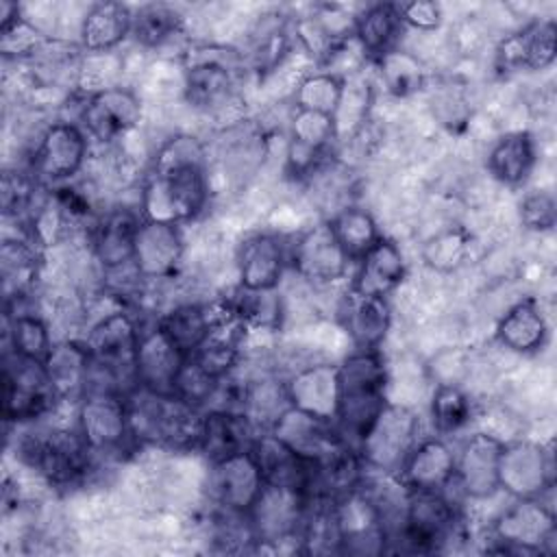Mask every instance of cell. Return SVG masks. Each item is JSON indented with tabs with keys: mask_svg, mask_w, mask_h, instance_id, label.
<instances>
[{
	"mask_svg": "<svg viewBox=\"0 0 557 557\" xmlns=\"http://www.w3.org/2000/svg\"><path fill=\"white\" fill-rule=\"evenodd\" d=\"M59 400L46 366L9 350L2 363V418L28 422L41 418Z\"/></svg>",
	"mask_w": 557,
	"mask_h": 557,
	"instance_id": "obj_9",
	"label": "cell"
},
{
	"mask_svg": "<svg viewBox=\"0 0 557 557\" xmlns=\"http://www.w3.org/2000/svg\"><path fill=\"white\" fill-rule=\"evenodd\" d=\"M307 505L309 496L305 492L265 483L246 513L255 542L278 546L281 542L298 540Z\"/></svg>",
	"mask_w": 557,
	"mask_h": 557,
	"instance_id": "obj_12",
	"label": "cell"
},
{
	"mask_svg": "<svg viewBox=\"0 0 557 557\" xmlns=\"http://www.w3.org/2000/svg\"><path fill=\"white\" fill-rule=\"evenodd\" d=\"M557 220V209H555V196L544 189L529 191L522 202H520V222L529 231H550Z\"/></svg>",
	"mask_w": 557,
	"mask_h": 557,
	"instance_id": "obj_48",
	"label": "cell"
},
{
	"mask_svg": "<svg viewBox=\"0 0 557 557\" xmlns=\"http://www.w3.org/2000/svg\"><path fill=\"white\" fill-rule=\"evenodd\" d=\"M159 324L176 342V346L189 357L211 331L209 307L194 305V302L176 305L159 320Z\"/></svg>",
	"mask_w": 557,
	"mask_h": 557,
	"instance_id": "obj_39",
	"label": "cell"
},
{
	"mask_svg": "<svg viewBox=\"0 0 557 557\" xmlns=\"http://www.w3.org/2000/svg\"><path fill=\"white\" fill-rule=\"evenodd\" d=\"M470 400L457 385H437L431 398V420L440 435L457 433L470 422Z\"/></svg>",
	"mask_w": 557,
	"mask_h": 557,
	"instance_id": "obj_45",
	"label": "cell"
},
{
	"mask_svg": "<svg viewBox=\"0 0 557 557\" xmlns=\"http://www.w3.org/2000/svg\"><path fill=\"white\" fill-rule=\"evenodd\" d=\"M339 533V553L381 555L389 550V531L383 511L357 485L333 500Z\"/></svg>",
	"mask_w": 557,
	"mask_h": 557,
	"instance_id": "obj_11",
	"label": "cell"
},
{
	"mask_svg": "<svg viewBox=\"0 0 557 557\" xmlns=\"http://www.w3.org/2000/svg\"><path fill=\"white\" fill-rule=\"evenodd\" d=\"M133 442L170 448H196L200 440L202 411L176 394H157L133 387L124 394Z\"/></svg>",
	"mask_w": 557,
	"mask_h": 557,
	"instance_id": "obj_2",
	"label": "cell"
},
{
	"mask_svg": "<svg viewBox=\"0 0 557 557\" xmlns=\"http://www.w3.org/2000/svg\"><path fill=\"white\" fill-rule=\"evenodd\" d=\"M139 224L141 220L128 209H113L96 222L91 246L107 270H117L133 261V244Z\"/></svg>",
	"mask_w": 557,
	"mask_h": 557,
	"instance_id": "obj_32",
	"label": "cell"
},
{
	"mask_svg": "<svg viewBox=\"0 0 557 557\" xmlns=\"http://www.w3.org/2000/svg\"><path fill=\"white\" fill-rule=\"evenodd\" d=\"M468 252V237L461 231H444L424 246V261L440 272L455 270Z\"/></svg>",
	"mask_w": 557,
	"mask_h": 557,
	"instance_id": "obj_47",
	"label": "cell"
},
{
	"mask_svg": "<svg viewBox=\"0 0 557 557\" xmlns=\"http://www.w3.org/2000/svg\"><path fill=\"white\" fill-rule=\"evenodd\" d=\"M285 268V248L276 235L255 233L237 248L239 287L252 292L276 289Z\"/></svg>",
	"mask_w": 557,
	"mask_h": 557,
	"instance_id": "obj_26",
	"label": "cell"
},
{
	"mask_svg": "<svg viewBox=\"0 0 557 557\" xmlns=\"http://www.w3.org/2000/svg\"><path fill=\"white\" fill-rule=\"evenodd\" d=\"M339 246L348 255L350 261H359L381 237L379 226L370 211L348 205L337 209L329 220Z\"/></svg>",
	"mask_w": 557,
	"mask_h": 557,
	"instance_id": "obj_37",
	"label": "cell"
},
{
	"mask_svg": "<svg viewBox=\"0 0 557 557\" xmlns=\"http://www.w3.org/2000/svg\"><path fill=\"white\" fill-rule=\"evenodd\" d=\"M400 28L403 22L396 4H372L355 15V39L374 59L394 48Z\"/></svg>",
	"mask_w": 557,
	"mask_h": 557,
	"instance_id": "obj_36",
	"label": "cell"
},
{
	"mask_svg": "<svg viewBox=\"0 0 557 557\" xmlns=\"http://www.w3.org/2000/svg\"><path fill=\"white\" fill-rule=\"evenodd\" d=\"M505 442L487 433H472L455 453L453 483L470 498H490L498 492V461Z\"/></svg>",
	"mask_w": 557,
	"mask_h": 557,
	"instance_id": "obj_18",
	"label": "cell"
},
{
	"mask_svg": "<svg viewBox=\"0 0 557 557\" xmlns=\"http://www.w3.org/2000/svg\"><path fill=\"white\" fill-rule=\"evenodd\" d=\"M535 165V141L527 131H513L496 139L487 154L490 174L509 187L522 185Z\"/></svg>",
	"mask_w": 557,
	"mask_h": 557,
	"instance_id": "obj_35",
	"label": "cell"
},
{
	"mask_svg": "<svg viewBox=\"0 0 557 557\" xmlns=\"http://www.w3.org/2000/svg\"><path fill=\"white\" fill-rule=\"evenodd\" d=\"M555 22L537 20L509 35L498 46V63L505 70H544L555 61Z\"/></svg>",
	"mask_w": 557,
	"mask_h": 557,
	"instance_id": "obj_29",
	"label": "cell"
},
{
	"mask_svg": "<svg viewBox=\"0 0 557 557\" xmlns=\"http://www.w3.org/2000/svg\"><path fill=\"white\" fill-rule=\"evenodd\" d=\"M183 259V235L176 224L141 220L131 265L141 278H168Z\"/></svg>",
	"mask_w": 557,
	"mask_h": 557,
	"instance_id": "obj_21",
	"label": "cell"
},
{
	"mask_svg": "<svg viewBox=\"0 0 557 557\" xmlns=\"http://www.w3.org/2000/svg\"><path fill=\"white\" fill-rule=\"evenodd\" d=\"M141 331L135 320L124 311H113L100 318L87 333V348L94 361V370L115 383L128 381L137 387L135 357ZM120 392V387L115 385ZM122 394V392H120Z\"/></svg>",
	"mask_w": 557,
	"mask_h": 557,
	"instance_id": "obj_10",
	"label": "cell"
},
{
	"mask_svg": "<svg viewBox=\"0 0 557 557\" xmlns=\"http://www.w3.org/2000/svg\"><path fill=\"white\" fill-rule=\"evenodd\" d=\"M239 57L224 46H198L187 52L185 98L200 111L224 109L235 94Z\"/></svg>",
	"mask_w": 557,
	"mask_h": 557,
	"instance_id": "obj_8",
	"label": "cell"
},
{
	"mask_svg": "<svg viewBox=\"0 0 557 557\" xmlns=\"http://www.w3.org/2000/svg\"><path fill=\"white\" fill-rule=\"evenodd\" d=\"M87 157L85 131L74 122L50 124L33 157L35 176L48 183H59L74 176Z\"/></svg>",
	"mask_w": 557,
	"mask_h": 557,
	"instance_id": "obj_19",
	"label": "cell"
},
{
	"mask_svg": "<svg viewBox=\"0 0 557 557\" xmlns=\"http://www.w3.org/2000/svg\"><path fill=\"white\" fill-rule=\"evenodd\" d=\"M141 117L139 98L126 87H100L81 111V128L98 141H113Z\"/></svg>",
	"mask_w": 557,
	"mask_h": 557,
	"instance_id": "obj_20",
	"label": "cell"
},
{
	"mask_svg": "<svg viewBox=\"0 0 557 557\" xmlns=\"http://www.w3.org/2000/svg\"><path fill=\"white\" fill-rule=\"evenodd\" d=\"M263 481L268 485H283L300 490L309 496L311 483H313V461L298 455L294 448H289L283 440H278L270 431L257 433L252 446H250Z\"/></svg>",
	"mask_w": 557,
	"mask_h": 557,
	"instance_id": "obj_22",
	"label": "cell"
},
{
	"mask_svg": "<svg viewBox=\"0 0 557 557\" xmlns=\"http://www.w3.org/2000/svg\"><path fill=\"white\" fill-rule=\"evenodd\" d=\"M183 28L181 13L170 4H144L133 13L131 35L146 48H159Z\"/></svg>",
	"mask_w": 557,
	"mask_h": 557,
	"instance_id": "obj_40",
	"label": "cell"
},
{
	"mask_svg": "<svg viewBox=\"0 0 557 557\" xmlns=\"http://www.w3.org/2000/svg\"><path fill=\"white\" fill-rule=\"evenodd\" d=\"M376 63L385 89L398 98L411 96L424 85V67L418 61V57H413L407 50L392 48L385 54H381Z\"/></svg>",
	"mask_w": 557,
	"mask_h": 557,
	"instance_id": "obj_41",
	"label": "cell"
},
{
	"mask_svg": "<svg viewBox=\"0 0 557 557\" xmlns=\"http://www.w3.org/2000/svg\"><path fill=\"white\" fill-rule=\"evenodd\" d=\"M457 509L444 492H409L403 518L389 535L407 553H435L455 535Z\"/></svg>",
	"mask_w": 557,
	"mask_h": 557,
	"instance_id": "obj_6",
	"label": "cell"
},
{
	"mask_svg": "<svg viewBox=\"0 0 557 557\" xmlns=\"http://www.w3.org/2000/svg\"><path fill=\"white\" fill-rule=\"evenodd\" d=\"M278 440H283L289 448H294L298 455L315 461L344 444L346 440L337 431L335 422H326L320 418H313L300 409H285L281 418L270 429Z\"/></svg>",
	"mask_w": 557,
	"mask_h": 557,
	"instance_id": "obj_27",
	"label": "cell"
},
{
	"mask_svg": "<svg viewBox=\"0 0 557 557\" xmlns=\"http://www.w3.org/2000/svg\"><path fill=\"white\" fill-rule=\"evenodd\" d=\"M555 485V463L550 448L518 440L503 446L498 461V490L513 498H542Z\"/></svg>",
	"mask_w": 557,
	"mask_h": 557,
	"instance_id": "obj_13",
	"label": "cell"
},
{
	"mask_svg": "<svg viewBox=\"0 0 557 557\" xmlns=\"http://www.w3.org/2000/svg\"><path fill=\"white\" fill-rule=\"evenodd\" d=\"M396 476L407 492H444L455 476V453L442 437L420 440Z\"/></svg>",
	"mask_w": 557,
	"mask_h": 557,
	"instance_id": "obj_24",
	"label": "cell"
},
{
	"mask_svg": "<svg viewBox=\"0 0 557 557\" xmlns=\"http://www.w3.org/2000/svg\"><path fill=\"white\" fill-rule=\"evenodd\" d=\"M228 300L246 326H257V329H265V331L278 329L281 315H283V305H281L276 289L252 292V289L237 287L235 296Z\"/></svg>",
	"mask_w": 557,
	"mask_h": 557,
	"instance_id": "obj_43",
	"label": "cell"
},
{
	"mask_svg": "<svg viewBox=\"0 0 557 557\" xmlns=\"http://www.w3.org/2000/svg\"><path fill=\"white\" fill-rule=\"evenodd\" d=\"M187 165L207 168L205 146L191 135H174L165 139L152 161V170H172V168H187Z\"/></svg>",
	"mask_w": 557,
	"mask_h": 557,
	"instance_id": "obj_46",
	"label": "cell"
},
{
	"mask_svg": "<svg viewBox=\"0 0 557 557\" xmlns=\"http://www.w3.org/2000/svg\"><path fill=\"white\" fill-rule=\"evenodd\" d=\"M548 335L546 320L535 300L527 298L507 309L496 324V339L520 355L535 352L544 346Z\"/></svg>",
	"mask_w": 557,
	"mask_h": 557,
	"instance_id": "obj_33",
	"label": "cell"
},
{
	"mask_svg": "<svg viewBox=\"0 0 557 557\" xmlns=\"http://www.w3.org/2000/svg\"><path fill=\"white\" fill-rule=\"evenodd\" d=\"M257 437V429L244 411L207 409L202 411V426L198 450L211 461L248 450Z\"/></svg>",
	"mask_w": 557,
	"mask_h": 557,
	"instance_id": "obj_28",
	"label": "cell"
},
{
	"mask_svg": "<svg viewBox=\"0 0 557 557\" xmlns=\"http://www.w3.org/2000/svg\"><path fill=\"white\" fill-rule=\"evenodd\" d=\"M185 359L187 355L157 322L139 335L135 357L137 385L157 394H174V385L185 366Z\"/></svg>",
	"mask_w": 557,
	"mask_h": 557,
	"instance_id": "obj_17",
	"label": "cell"
},
{
	"mask_svg": "<svg viewBox=\"0 0 557 557\" xmlns=\"http://www.w3.org/2000/svg\"><path fill=\"white\" fill-rule=\"evenodd\" d=\"M7 333H9L11 350L20 357L44 363L48 359V355L52 352L54 344L50 339L48 326L35 313H20V315L11 318Z\"/></svg>",
	"mask_w": 557,
	"mask_h": 557,
	"instance_id": "obj_44",
	"label": "cell"
},
{
	"mask_svg": "<svg viewBox=\"0 0 557 557\" xmlns=\"http://www.w3.org/2000/svg\"><path fill=\"white\" fill-rule=\"evenodd\" d=\"M263 485L261 468L250 448L211 461L209 498L222 511L246 516Z\"/></svg>",
	"mask_w": 557,
	"mask_h": 557,
	"instance_id": "obj_14",
	"label": "cell"
},
{
	"mask_svg": "<svg viewBox=\"0 0 557 557\" xmlns=\"http://www.w3.org/2000/svg\"><path fill=\"white\" fill-rule=\"evenodd\" d=\"M337 416L335 426L342 437L357 448L379 411L387 405V370L379 348H357L337 366Z\"/></svg>",
	"mask_w": 557,
	"mask_h": 557,
	"instance_id": "obj_1",
	"label": "cell"
},
{
	"mask_svg": "<svg viewBox=\"0 0 557 557\" xmlns=\"http://www.w3.org/2000/svg\"><path fill=\"white\" fill-rule=\"evenodd\" d=\"M344 83L346 78H339L335 74H329L322 70L313 72L296 87V94H294L296 109L315 111L333 117L344 94Z\"/></svg>",
	"mask_w": 557,
	"mask_h": 557,
	"instance_id": "obj_42",
	"label": "cell"
},
{
	"mask_svg": "<svg viewBox=\"0 0 557 557\" xmlns=\"http://www.w3.org/2000/svg\"><path fill=\"white\" fill-rule=\"evenodd\" d=\"M337 318L355 346L363 350L379 348L392 324V311L385 296L359 294L350 287L339 302Z\"/></svg>",
	"mask_w": 557,
	"mask_h": 557,
	"instance_id": "obj_25",
	"label": "cell"
},
{
	"mask_svg": "<svg viewBox=\"0 0 557 557\" xmlns=\"http://www.w3.org/2000/svg\"><path fill=\"white\" fill-rule=\"evenodd\" d=\"M50 385L59 400H83L91 379V355L85 342H61L44 361Z\"/></svg>",
	"mask_w": 557,
	"mask_h": 557,
	"instance_id": "obj_30",
	"label": "cell"
},
{
	"mask_svg": "<svg viewBox=\"0 0 557 557\" xmlns=\"http://www.w3.org/2000/svg\"><path fill=\"white\" fill-rule=\"evenodd\" d=\"M289 398L285 389V381L276 379H257L248 381L246 387V400H244V413L250 418L255 429L270 431L274 422L281 418L285 409H289Z\"/></svg>",
	"mask_w": 557,
	"mask_h": 557,
	"instance_id": "obj_38",
	"label": "cell"
},
{
	"mask_svg": "<svg viewBox=\"0 0 557 557\" xmlns=\"http://www.w3.org/2000/svg\"><path fill=\"white\" fill-rule=\"evenodd\" d=\"M78 433L91 453L111 455L133 440L126 400L117 392H89L78 403Z\"/></svg>",
	"mask_w": 557,
	"mask_h": 557,
	"instance_id": "obj_15",
	"label": "cell"
},
{
	"mask_svg": "<svg viewBox=\"0 0 557 557\" xmlns=\"http://www.w3.org/2000/svg\"><path fill=\"white\" fill-rule=\"evenodd\" d=\"M209 198L207 168L187 165L150 170L141 189V220L181 224L196 218Z\"/></svg>",
	"mask_w": 557,
	"mask_h": 557,
	"instance_id": "obj_3",
	"label": "cell"
},
{
	"mask_svg": "<svg viewBox=\"0 0 557 557\" xmlns=\"http://www.w3.org/2000/svg\"><path fill=\"white\" fill-rule=\"evenodd\" d=\"M287 398L294 409H300L313 418L335 422L337 416V366L313 363L294 372L285 381Z\"/></svg>",
	"mask_w": 557,
	"mask_h": 557,
	"instance_id": "obj_23",
	"label": "cell"
},
{
	"mask_svg": "<svg viewBox=\"0 0 557 557\" xmlns=\"http://www.w3.org/2000/svg\"><path fill=\"white\" fill-rule=\"evenodd\" d=\"M20 457L50 485L65 487L87 474L94 453L78 431L44 429L22 440Z\"/></svg>",
	"mask_w": 557,
	"mask_h": 557,
	"instance_id": "obj_4",
	"label": "cell"
},
{
	"mask_svg": "<svg viewBox=\"0 0 557 557\" xmlns=\"http://www.w3.org/2000/svg\"><path fill=\"white\" fill-rule=\"evenodd\" d=\"M405 278V259L396 242L379 237L376 244L357 261L350 289L370 296H387Z\"/></svg>",
	"mask_w": 557,
	"mask_h": 557,
	"instance_id": "obj_31",
	"label": "cell"
},
{
	"mask_svg": "<svg viewBox=\"0 0 557 557\" xmlns=\"http://www.w3.org/2000/svg\"><path fill=\"white\" fill-rule=\"evenodd\" d=\"M133 11L122 2H98L81 22V44L89 52H107L131 35Z\"/></svg>",
	"mask_w": 557,
	"mask_h": 557,
	"instance_id": "obj_34",
	"label": "cell"
},
{
	"mask_svg": "<svg viewBox=\"0 0 557 557\" xmlns=\"http://www.w3.org/2000/svg\"><path fill=\"white\" fill-rule=\"evenodd\" d=\"M420 418L405 405L387 403L357 442L366 468L381 474H398L400 466L420 442Z\"/></svg>",
	"mask_w": 557,
	"mask_h": 557,
	"instance_id": "obj_5",
	"label": "cell"
},
{
	"mask_svg": "<svg viewBox=\"0 0 557 557\" xmlns=\"http://www.w3.org/2000/svg\"><path fill=\"white\" fill-rule=\"evenodd\" d=\"M492 553L548 555L555 553V513L542 498H516L492 524Z\"/></svg>",
	"mask_w": 557,
	"mask_h": 557,
	"instance_id": "obj_7",
	"label": "cell"
},
{
	"mask_svg": "<svg viewBox=\"0 0 557 557\" xmlns=\"http://www.w3.org/2000/svg\"><path fill=\"white\" fill-rule=\"evenodd\" d=\"M289 259L294 270L311 283H335L346 276L352 263L339 246L329 220L300 233L292 246Z\"/></svg>",
	"mask_w": 557,
	"mask_h": 557,
	"instance_id": "obj_16",
	"label": "cell"
},
{
	"mask_svg": "<svg viewBox=\"0 0 557 557\" xmlns=\"http://www.w3.org/2000/svg\"><path fill=\"white\" fill-rule=\"evenodd\" d=\"M400 22L420 30H433L442 24V7L431 0H416L396 4Z\"/></svg>",
	"mask_w": 557,
	"mask_h": 557,
	"instance_id": "obj_49",
	"label": "cell"
}]
</instances>
